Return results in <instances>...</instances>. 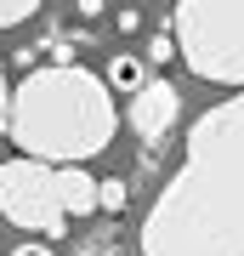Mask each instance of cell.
<instances>
[{"instance_id":"cell-1","label":"cell","mask_w":244,"mask_h":256,"mask_svg":"<svg viewBox=\"0 0 244 256\" xmlns=\"http://www.w3.org/2000/svg\"><path fill=\"white\" fill-rule=\"evenodd\" d=\"M142 256H244V92L205 108L142 222Z\"/></svg>"},{"instance_id":"cell-2","label":"cell","mask_w":244,"mask_h":256,"mask_svg":"<svg viewBox=\"0 0 244 256\" xmlns=\"http://www.w3.org/2000/svg\"><path fill=\"white\" fill-rule=\"evenodd\" d=\"M11 142L28 160L45 165H85L91 154L114 142L119 108L102 74L80 63H51L23 74V86L11 92Z\"/></svg>"},{"instance_id":"cell-3","label":"cell","mask_w":244,"mask_h":256,"mask_svg":"<svg viewBox=\"0 0 244 256\" xmlns=\"http://www.w3.org/2000/svg\"><path fill=\"white\" fill-rule=\"evenodd\" d=\"M171 40L199 80L244 92V0H176Z\"/></svg>"},{"instance_id":"cell-4","label":"cell","mask_w":244,"mask_h":256,"mask_svg":"<svg viewBox=\"0 0 244 256\" xmlns=\"http://www.w3.org/2000/svg\"><path fill=\"white\" fill-rule=\"evenodd\" d=\"M0 216L28 234H68V210L57 200V165L45 160H6L0 165Z\"/></svg>"},{"instance_id":"cell-5","label":"cell","mask_w":244,"mask_h":256,"mask_svg":"<svg viewBox=\"0 0 244 256\" xmlns=\"http://www.w3.org/2000/svg\"><path fill=\"white\" fill-rule=\"evenodd\" d=\"M176 114H182V92H176L171 80H148L142 92L131 97V114H125V120H131V131H136L142 142H159L165 131L176 126Z\"/></svg>"},{"instance_id":"cell-6","label":"cell","mask_w":244,"mask_h":256,"mask_svg":"<svg viewBox=\"0 0 244 256\" xmlns=\"http://www.w3.org/2000/svg\"><path fill=\"white\" fill-rule=\"evenodd\" d=\"M57 200L68 216H91V210H102V182L85 165H57Z\"/></svg>"},{"instance_id":"cell-7","label":"cell","mask_w":244,"mask_h":256,"mask_svg":"<svg viewBox=\"0 0 244 256\" xmlns=\"http://www.w3.org/2000/svg\"><path fill=\"white\" fill-rule=\"evenodd\" d=\"M142 86H148V68H142V57L119 52L114 63H108V92H119V97H136Z\"/></svg>"},{"instance_id":"cell-8","label":"cell","mask_w":244,"mask_h":256,"mask_svg":"<svg viewBox=\"0 0 244 256\" xmlns=\"http://www.w3.org/2000/svg\"><path fill=\"white\" fill-rule=\"evenodd\" d=\"M40 12V0H0V28H17Z\"/></svg>"},{"instance_id":"cell-9","label":"cell","mask_w":244,"mask_h":256,"mask_svg":"<svg viewBox=\"0 0 244 256\" xmlns=\"http://www.w3.org/2000/svg\"><path fill=\"white\" fill-rule=\"evenodd\" d=\"M11 126V86H6V68H0V131Z\"/></svg>"},{"instance_id":"cell-10","label":"cell","mask_w":244,"mask_h":256,"mask_svg":"<svg viewBox=\"0 0 244 256\" xmlns=\"http://www.w3.org/2000/svg\"><path fill=\"white\" fill-rule=\"evenodd\" d=\"M102 205H108V210L125 205V182H102Z\"/></svg>"},{"instance_id":"cell-11","label":"cell","mask_w":244,"mask_h":256,"mask_svg":"<svg viewBox=\"0 0 244 256\" xmlns=\"http://www.w3.org/2000/svg\"><path fill=\"white\" fill-rule=\"evenodd\" d=\"M11 256H57V250H51V245H40V239H28V245H17Z\"/></svg>"}]
</instances>
